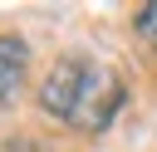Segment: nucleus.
I'll list each match as a JSON object with an SVG mask.
<instances>
[{"instance_id": "f257e3e1", "label": "nucleus", "mask_w": 157, "mask_h": 152, "mask_svg": "<svg viewBox=\"0 0 157 152\" xmlns=\"http://www.w3.org/2000/svg\"><path fill=\"white\" fill-rule=\"evenodd\" d=\"M39 113L74 132H103L123 108V78L93 54H64L39 78Z\"/></svg>"}, {"instance_id": "f03ea898", "label": "nucleus", "mask_w": 157, "mask_h": 152, "mask_svg": "<svg viewBox=\"0 0 157 152\" xmlns=\"http://www.w3.org/2000/svg\"><path fill=\"white\" fill-rule=\"evenodd\" d=\"M25 69H29V49L20 34H0V108L15 103V93L25 88Z\"/></svg>"}, {"instance_id": "7ed1b4c3", "label": "nucleus", "mask_w": 157, "mask_h": 152, "mask_svg": "<svg viewBox=\"0 0 157 152\" xmlns=\"http://www.w3.org/2000/svg\"><path fill=\"white\" fill-rule=\"evenodd\" d=\"M132 29H137V39H142V44H147V49L157 54V0H152V5H137V10H132Z\"/></svg>"}, {"instance_id": "20e7f679", "label": "nucleus", "mask_w": 157, "mask_h": 152, "mask_svg": "<svg viewBox=\"0 0 157 152\" xmlns=\"http://www.w3.org/2000/svg\"><path fill=\"white\" fill-rule=\"evenodd\" d=\"M0 152H49V142L34 132H10V137H0Z\"/></svg>"}]
</instances>
